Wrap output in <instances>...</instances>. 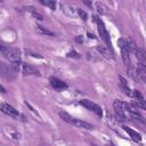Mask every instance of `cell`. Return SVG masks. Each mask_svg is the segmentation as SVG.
<instances>
[{"mask_svg": "<svg viewBox=\"0 0 146 146\" xmlns=\"http://www.w3.org/2000/svg\"><path fill=\"white\" fill-rule=\"evenodd\" d=\"M59 116H60V119H62L64 122H66V123H68V124H71V125H74V127H76V128L87 129V130H92V129H94V125H92V124H90V123H88V122H86V121H82V120H80V119H75V117L71 116L70 114H67V113H65V112H59Z\"/></svg>", "mask_w": 146, "mask_h": 146, "instance_id": "cell-1", "label": "cell"}, {"mask_svg": "<svg viewBox=\"0 0 146 146\" xmlns=\"http://www.w3.org/2000/svg\"><path fill=\"white\" fill-rule=\"evenodd\" d=\"M0 51L1 55L9 59L11 63L14 62H19L21 60V50L15 47H6V46H0Z\"/></svg>", "mask_w": 146, "mask_h": 146, "instance_id": "cell-2", "label": "cell"}, {"mask_svg": "<svg viewBox=\"0 0 146 146\" xmlns=\"http://www.w3.org/2000/svg\"><path fill=\"white\" fill-rule=\"evenodd\" d=\"M119 46H120V49H121V55H122V59H123V63L124 65L127 66V68L131 67L132 64H131V59H130V47H129V41L125 40L124 38H121L119 39L117 41Z\"/></svg>", "mask_w": 146, "mask_h": 146, "instance_id": "cell-3", "label": "cell"}, {"mask_svg": "<svg viewBox=\"0 0 146 146\" xmlns=\"http://www.w3.org/2000/svg\"><path fill=\"white\" fill-rule=\"evenodd\" d=\"M96 24H97V29H98V33H99V36H100V39L106 43V46H107V48L112 51V54H113V50H112V42H111V38H110V34H108V32H107V30H106V27H105V24H104V22L100 19V18H98V17H96Z\"/></svg>", "mask_w": 146, "mask_h": 146, "instance_id": "cell-4", "label": "cell"}, {"mask_svg": "<svg viewBox=\"0 0 146 146\" xmlns=\"http://www.w3.org/2000/svg\"><path fill=\"white\" fill-rule=\"evenodd\" d=\"M113 110H114V113H115V116L119 121L123 122V121H127L128 120V113L125 111V103L124 102H121L119 99L114 100L113 103Z\"/></svg>", "mask_w": 146, "mask_h": 146, "instance_id": "cell-5", "label": "cell"}, {"mask_svg": "<svg viewBox=\"0 0 146 146\" xmlns=\"http://www.w3.org/2000/svg\"><path fill=\"white\" fill-rule=\"evenodd\" d=\"M79 103H80V105H82V106L86 107L87 110L94 112L97 116H99V117L103 116V110H102V107H100L98 104H96V103H94V102H91V100H89V99H81Z\"/></svg>", "mask_w": 146, "mask_h": 146, "instance_id": "cell-6", "label": "cell"}, {"mask_svg": "<svg viewBox=\"0 0 146 146\" xmlns=\"http://www.w3.org/2000/svg\"><path fill=\"white\" fill-rule=\"evenodd\" d=\"M0 110H1L2 113L7 114V115H9V116H11V117H18V116L21 115L19 112H18L15 107H13L11 105H9V104H7V103H2L1 106H0Z\"/></svg>", "mask_w": 146, "mask_h": 146, "instance_id": "cell-7", "label": "cell"}, {"mask_svg": "<svg viewBox=\"0 0 146 146\" xmlns=\"http://www.w3.org/2000/svg\"><path fill=\"white\" fill-rule=\"evenodd\" d=\"M49 82H50V86H51L55 90H57V91H63V90L67 89V84H66V82L62 81V80L58 79V78L51 76V78L49 79Z\"/></svg>", "mask_w": 146, "mask_h": 146, "instance_id": "cell-8", "label": "cell"}, {"mask_svg": "<svg viewBox=\"0 0 146 146\" xmlns=\"http://www.w3.org/2000/svg\"><path fill=\"white\" fill-rule=\"evenodd\" d=\"M22 72L24 75H40L39 70L30 64H22Z\"/></svg>", "mask_w": 146, "mask_h": 146, "instance_id": "cell-9", "label": "cell"}, {"mask_svg": "<svg viewBox=\"0 0 146 146\" xmlns=\"http://www.w3.org/2000/svg\"><path fill=\"white\" fill-rule=\"evenodd\" d=\"M119 81H120V87H121L122 91H123L127 96H129V97L133 98V90H131V89L129 88L127 80H125L123 76H121V75H120V76H119Z\"/></svg>", "mask_w": 146, "mask_h": 146, "instance_id": "cell-10", "label": "cell"}, {"mask_svg": "<svg viewBox=\"0 0 146 146\" xmlns=\"http://www.w3.org/2000/svg\"><path fill=\"white\" fill-rule=\"evenodd\" d=\"M122 128H123V130L131 137L132 140H135V141H141V135H140L139 132H137L136 130H133V129H131V128H129V127H127V125H123Z\"/></svg>", "mask_w": 146, "mask_h": 146, "instance_id": "cell-11", "label": "cell"}, {"mask_svg": "<svg viewBox=\"0 0 146 146\" xmlns=\"http://www.w3.org/2000/svg\"><path fill=\"white\" fill-rule=\"evenodd\" d=\"M36 32L39 34H42V35H49V36H54V32H51L50 30L46 29L44 26H41V25H38L36 26Z\"/></svg>", "mask_w": 146, "mask_h": 146, "instance_id": "cell-12", "label": "cell"}, {"mask_svg": "<svg viewBox=\"0 0 146 146\" xmlns=\"http://www.w3.org/2000/svg\"><path fill=\"white\" fill-rule=\"evenodd\" d=\"M26 9L31 11V14H32V16H33L34 18H38V19H40V21H42V19H43V15H42L41 13H39L35 8H33V7H27Z\"/></svg>", "mask_w": 146, "mask_h": 146, "instance_id": "cell-13", "label": "cell"}, {"mask_svg": "<svg viewBox=\"0 0 146 146\" xmlns=\"http://www.w3.org/2000/svg\"><path fill=\"white\" fill-rule=\"evenodd\" d=\"M137 108H143V110H146V99H135L133 103H132Z\"/></svg>", "mask_w": 146, "mask_h": 146, "instance_id": "cell-14", "label": "cell"}, {"mask_svg": "<svg viewBox=\"0 0 146 146\" xmlns=\"http://www.w3.org/2000/svg\"><path fill=\"white\" fill-rule=\"evenodd\" d=\"M40 2H41L42 5H44V6L49 7V8H50V9H52V10H55V9H56V1H54V0H50V1H49V0H46V1H44V0H41Z\"/></svg>", "mask_w": 146, "mask_h": 146, "instance_id": "cell-15", "label": "cell"}, {"mask_svg": "<svg viewBox=\"0 0 146 146\" xmlns=\"http://www.w3.org/2000/svg\"><path fill=\"white\" fill-rule=\"evenodd\" d=\"M78 14H79V16L83 19V21H87V18H88V15H87V13L84 11V10H82L81 8H78Z\"/></svg>", "mask_w": 146, "mask_h": 146, "instance_id": "cell-16", "label": "cell"}, {"mask_svg": "<svg viewBox=\"0 0 146 146\" xmlns=\"http://www.w3.org/2000/svg\"><path fill=\"white\" fill-rule=\"evenodd\" d=\"M67 56H68V57H76V58H78V57H79V54L75 52V51H71V52L67 54Z\"/></svg>", "mask_w": 146, "mask_h": 146, "instance_id": "cell-17", "label": "cell"}, {"mask_svg": "<svg viewBox=\"0 0 146 146\" xmlns=\"http://www.w3.org/2000/svg\"><path fill=\"white\" fill-rule=\"evenodd\" d=\"M76 41H78V42H82V41H83V40H82V39H81V36H80V35H79V36H78V38H76Z\"/></svg>", "mask_w": 146, "mask_h": 146, "instance_id": "cell-18", "label": "cell"}, {"mask_svg": "<svg viewBox=\"0 0 146 146\" xmlns=\"http://www.w3.org/2000/svg\"><path fill=\"white\" fill-rule=\"evenodd\" d=\"M0 89H1V91H2V92H3V94H5V92H6V90H5V88H3V87H2V86H1V87H0Z\"/></svg>", "mask_w": 146, "mask_h": 146, "instance_id": "cell-19", "label": "cell"}]
</instances>
